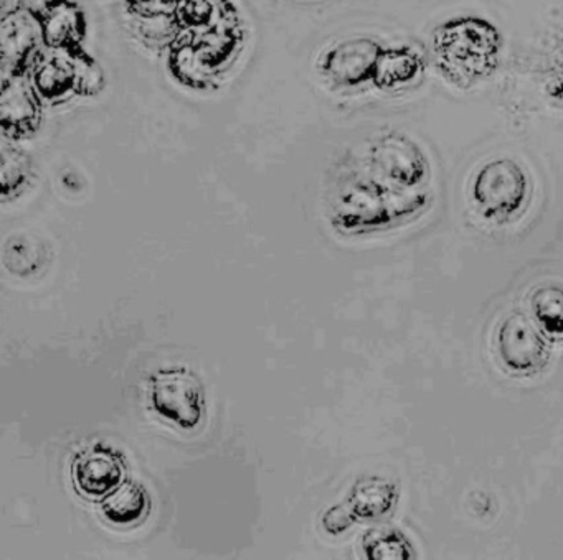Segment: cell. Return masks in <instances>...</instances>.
<instances>
[{
    "instance_id": "cell-5",
    "label": "cell",
    "mask_w": 563,
    "mask_h": 560,
    "mask_svg": "<svg viewBox=\"0 0 563 560\" xmlns=\"http://www.w3.org/2000/svg\"><path fill=\"white\" fill-rule=\"evenodd\" d=\"M497 352L504 368L514 374H532L545 362L547 346L523 313H512L500 323Z\"/></svg>"
},
{
    "instance_id": "cell-7",
    "label": "cell",
    "mask_w": 563,
    "mask_h": 560,
    "mask_svg": "<svg viewBox=\"0 0 563 560\" xmlns=\"http://www.w3.org/2000/svg\"><path fill=\"white\" fill-rule=\"evenodd\" d=\"M533 318L550 338L563 339V289L556 285L540 287L530 299Z\"/></svg>"
},
{
    "instance_id": "cell-4",
    "label": "cell",
    "mask_w": 563,
    "mask_h": 560,
    "mask_svg": "<svg viewBox=\"0 0 563 560\" xmlns=\"http://www.w3.org/2000/svg\"><path fill=\"white\" fill-rule=\"evenodd\" d=\"M126 461L110 445L95 444L75 455L71 480L78 493L90 500H103L124 481Z\"/></svg>"
},
{
    "instance_id": "cell-1",
    "label": "cell",
    "mask_w": 563,
    "mask_h": 560,
    "mask_svg": "<svg viewBox=\"0 0 563 560\" xmlns=\"http://www.w3.org/2000/svg\"><path fill=\"white\" fill-rule=\"evenodd\" d=\"M434 52L441 68L457 79L489 75L499 56V35L479 19L453 20L434 35Z\"/></svg>"
},
{
    "instance_id": "cell-3",
    "label": "cell",
    "mask_w": 563,
    "mask_h": 560,
    "mask_svg": "<svg viewBox=\"0 0 563 560\" xmlns=\"http://www.w3.org/2000/svg\"><path fill=\"white\" fill-rule=\"evenodd\" d=\"M526 194V175L514 160L489 161L474 178V203L486 217L512 216L522 208Z\"/></svg>"
},
{
    "instance_id": "cell-6",
    "label": "cell",
    "mask_w": 563,
    "mask_h": 560,
    "mask_svg": "<svg viewBox=\"0 0 563 560\" xmlns=\"http://www.w3.org/2000/svg\"><path fill=\"white\" fill-rule=\"evenodd\" d=\"M101 513L117 526H133L147 517L151 511V496L143 484L124 480L100 503Z\"/></svg>"
},
{
    "instance_id": "cell-2",
    "label": "cell",
    "mask_w": 563,
    "mask_h": 560,
    "mask_svg": "<svg viewBox=\"0 0 563 560\" xmlns=\"http://www.w3.org/2000/svg\"><path fill=\"white\" fill-rule=\"evenodd\" d=\"M154 411L183 430H196L206 415V391L190 369H161L150 378Z\"/></svg>"
}]
</instances>
